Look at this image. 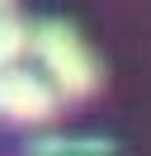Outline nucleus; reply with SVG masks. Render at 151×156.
<instances>
[{"instance_id":"nucleus-1","label":"nucleus","mask_w":151,"mask_h":156,"mask_svg":"<svg viewBox=\"0 0 151 156\" xmlns=\"http://www.w3.org/2000/svg\"><path fill=\"white\" fill-rule=\"evenodd\" d=\"M33 52H38V62H43V76L57 85V95H66V99L94 95V85H99V62L90 57V48H85L66 24H43V29L33 33Z\"/></svg>"},{"instance_id":"nucleus-2","label":"nucleus","mask_w":151,"mask_h":156,"mask_svg":"<svg viewBox=\"0 0 151 156\" xmlns=\"http://www.w3.org/2000/svg\"><path fill=\"white\" fill-rule=\"evenodd\" d=\"M57 109V85L14 62L0 66V118L5 123H47Z\"/></svg>"},{"instance_id":"nucleus-3","label":"nucleus","mask_w":151,"mask_h":156,"mask_svg":"<svg viewBox=\"0 0 151 156\" xmlns=\"http://www.w3.org/2000/svg\"><path fill=\"white\" fill-rule=\"evenodd\" d=\"M24 52H33V33H28V24L14 19V14H0V66L24 62Z\"/></svg>"},{"instance_id":"nucleus-4","label":"nucleus","mask_w":151,"mask_h":156,"mask_svg":"<svg viewBox=\"0 0 151 156\" xmlns=\"http://www.w3.org/2000/svg\"><path fill=\"white\" fill-rule=\"evenodd\" d=\"M0 5H5V0H0Z\"/></svg>"}]
</instances>
